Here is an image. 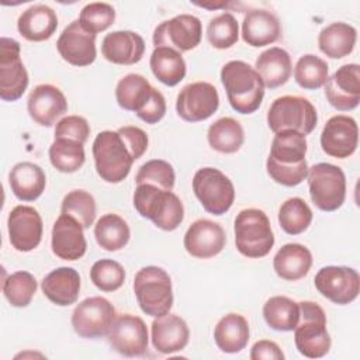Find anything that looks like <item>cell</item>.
<instances>
[{"label":"cell","instance_id":"38","mask_svg":"<svg viewBox=\"0 0 360 360\" xmlns=\"http://www.w3.org/2000/svg\"><path fill=\"white\" fill-rule=\"evenodd\" d=\"M266 323L278 332H291L300 319V305L285 295L270 297L263 305Z\"/></svg>","mask_w":360,"mask_h":360},{"label":"cell","instance_id":"42","mask_svg":"<svg viewBox=\"0 0 360 360\" xmlns=\"http://www.w3.org/2000/svg\"><path fill=\"white\" fill-rule=\"evenodd\" d=\"M37 291L35 277L24 270L10 274L3 283V294L6 300L17 308L27 307Z\"/></svg>","mask_w":360,"mask_h":360},{"label":"cell","instance_id":"44","mask_svg":"<svg viewBox=\"0 0 360 360\" xmlns=\"http://www.w3.org/2000/svg\"><path fill=\"white\" fill-rule=\"evenodd\" d=\"M239 38V25L231 13H221L210 20L207 27V39L217 49H228Z\"/></svg>","mask_w":360,"mask_h":360},{"label":"cell","instance_id":"34","mask_svg":"<svg viewBox=\"0 0 360 360\" xmlns=\"http://www.w3.org/2000/svg\"><path fill=\"white\" fill-rule=\"evenodd\" d=\"M357 39L353 25L342 21L332 22L322 28L318 35V46L323 55L332 59H342L352 53Z\"/></svg>","mask_w":360,"mask_h":360},{"label":"cell","instance_id":"24","mask_svg":"<svg viewBox=\"0 0 360 360\" xmlns=\"http://www.w3.org/2000/svg\"><path fill=\"white\" fill-rule=\"evenodd\" d=\"M152 345L162 354L183 350L190 339V330L183 318L176 314L158 316L150 326Z\"/></svg>","mask_w":360,"mask_h":360},{"label":"cell","instance_id":"40","mask_svg":"<svg viewBox=\"0 0 360 360\" xmlns=\"http://www.w3.org/2000/svg\"><path fill=\"white\" fill-rule=\"evenodd\" d=\"M312 222L309 205L300 197L285 200L278 210V224L288 235H300L308 229Z\"/></svg>","mask_w":360,"mask_h":360},{"label":"cell","instance_id":"48","mask_svg":"<svg viewBox=\"0 0 360 360\" xmlns=\"http://www.w3.org/2000/svg\"><path fill=\"white\" fill-rule=\"evenodd\" d=\"M90 135V125L84 117L68 115L58 121L55 127V139L63 138L83 143Z\"/></svg>","mask_w":360,"mask_h":360},{"label":"cell","instance_id":"46","mask_svg":"<svg viewBox=\"0 0 360 360\" xmlns=\"http://www.w3.org/2000/svg\"><path fill=\"white\" fill-rule=\"evenodd\" d=\"M174 180L176 174L173 166L162 159H152L143 163L135 177L136 184H152L169 191L173 190Z\"/></svg>","mask_w":360,"mask_h":360},{"label":"cell","instance_id":"9","mask_svg":"<svg viewBox=\"0 0 360 360\" xmlns=\"http://www.w3.org/2000/svg\"><path fill=\"white\" fill-rule=\"evenodd\" d=\"M309 195L315 207L330 212L340 208L346 198V176L332 163H316L308 167Z\"/></svg>","mask_w":360,"mask_h":360},{"label":"cell","instance_id":"16","mask_svg":"<svg viewBox=\"0 0 360 360\" xmlns=\"http://www.w3.org/2000/svg\"><path fill=\"white\" fill-rule=\"evenodd\" d=\"M148 328L142 318L132 314H121L115 316L107 340L112 350L125 356H142L148 349Z\"/></svg>","mask_w":360,"mask_h":360},{"label":"cell","instance_id":"20","mask_svg":"<svg viewBox=\"0 0 360 360\" xmlns=\"http://www.w3.org/2000/svg\"><path fill=\"white\" fill-rule=\"evenodd\" d=\"M56 49L63 60L73 66H89L96 60V34L82 27L79 20L72 21L56 41Z\"/></svg>","mask_w":360,"mask_h":360},{"label":"cell","instance_id":"11","mask_svg":"<svg viewBox=\"0 0 360 360\" xmlns=\"http://www.w3.org/2000/svg\"><path fill=\"white\" fill-rule=\"evenodd\" d=\"M115 316V308L107 298L89 297L76 305L72 326L80 338L97 339L107 336Z\"/></svg>","mask_w":360,"mask_h":360},{"label":"cell","instance_id":"32","mask_svg":"<svg viewBox=\"0 0 360 360\" xmlns=\"http://www.w3.org/2000/svg\"><path fill=\"white\" fill-rule=\"evenodd\" d=\"M214 340L218 349L224 353H239L249 342V323L240 314H226L222 316L215 329Z\"/></svg>","mask_w":360,"mask_h":360},{"label":"cell","instance_id":"39","mask_svg":"<svg viewBox=\"0 0 360 360\" xmlns=\"http://www.w3.org/2000/svg\"><path fill=\"white\" fill-rule=\"evenodd\" d=\"M52 166L62 173L77 172L86 160L83 143L70 139H55L48 150Z\"/></svg>","mask_w":360,"mask_h":360},{"label":"cell","instance_id":"43","mask_svg":"<svg viewBox=\"0 0 360 360\" xmlns=\"http://www.w3.org/2000/svg\"><path fill=\"white\" fill-rule=\"evenodd\" d=\"M60 211L77 219L84 229L90 228L96 218L94 197L86 190H72L63 197Z\"/></svg>","mask_w":360,"mask_h":360},{"label":"cell","instance_id":"50","mask_svg":"<svg viewBox=\"0 0 360 360\" xmlns=\"http://www.w3.org/2000/svg\"><path fill=\"white\" fill-rule=\"evenodd\" d=\"M250 359L252 360H283L284 359V353L281 352L280 346L273 342V340H267V339H262L257 340L252 349H250Z\"/></svg>","mask_w":360,"mask_h":360},{"label":"cell","instance_id":"19","mask_svg":"<svg viewBox=\"0 0 360 360\" xmlns=\"http://www.w3.org/2000/svg\"><path fill=\"white\" fill-rule=\"evenodd\" d=\"M325 86V97L339 111L354 110L360 103V66L346 63L340 66Z\"/></svg>","mask_w":360,"mask_h":360},{"label":"cell","instance_id":"27","mask_svg":"<svg viewBox=\"0 0 360 360\" xmlns=\"http://www.w3.org/2000/svg\"><path fill=\"white\" fill-rule=\"evenodd\" d=\"M41 288L51 302L59 307H69L79 297L80 276L73 267H58L44 277Z\"/></svg>","mask_w":360,"mask_h":360},{"label":"cell","instance_id":"22","mask_svg":"<svg viewBox=\"0 0 360 360\" xmlns=\"http://www.w3.org/2000/svg\"><path fill=\"white\" fill-rule=\"evenodd\" d=\"M82 224L70 215L60 214L52 226L51 248L56 257L62 260H77L84 256L87 243Z\"/></svg>","mask_w":360,"mask_h":360},{"label":"cell","instance_id":"10","mask_svg":"<svg viewBox=\"0 0 360 360\" xmlns=\"http://www.w3.org/2000/svg\"><path fill=\"white\" fill-rule=\"evenodd\" d=\"M193 191L202 208L214 215H222L235 201V187L228 176L215 167L198 169L193 177Z\"/></svg>","mask_w":360,"mask_h":360},{"label":"cell","instance_id":"29","mask_svg":"<svg viewBox=\"0 0 360 360\" xmlns=\"http://www.w3.org/2000/svg\"><path fill=\"white\" fill-rule=\"evenodd\" d=\"M8 184L20 201H35L45 190L46 177L38 165L20 162L10 170Z\"/></svg>","mask_w":360,"mask_h":360},{"label":"cell","instance_id":"15","mask_svg":"<svg viewBox=\"0 0 360 360\" xmlns=\"http://www.w3.org/2000/svg\"><path fill=\"white\" fill-rule=\"evenodd\" d=\"M219 107V94L208 82L186 84L177 94L176 111L187 122H200L210 118Z\"/></svg>","mask_w":360,"mask_h":360},{"label":"cell","instance_id":"30","mask_svg":"<svg viewBox=\"0 0 360 360\" xmlns=\"http://www.w3.org/2000/svg\"><path fill=\"white\" fill-rule=\"evenodd\" d=\"M312 266L309 249L301 243H285L273 259L276 274L287 281H297L305 277Z\"/></svg>","mask_w":360,"mask_h":360},{"label":"cell","instance_id":"49","mask_svg":"<svg viewBox=\"0 0 360 360\" xmlns=\"http://www.w3.org/2000/svg\"><path fill=\"white\" fill-rule=\"evenodd\" d=\"M165 114H166V100L163 94L156 89L150 101L146 104L142 112L138 114V118H141L146 124H156L165 117Z\"/></svg>","mask_w":360,"mask_h":360},{"label":"cell","instance_id":"28","mask_svg":"<svg viewBox=\"0 0 360 360\" xmlns=\"http://www.w3.org/2000/svg\"><path fill=\"white\" fill-rule=\"evenodd\" d=\"M58 27L56 13L46 4H34L21 13L17 30L22 38L31 42L49 39Z\"/></svg>","mask_w":360,"mask_h":360},{"label":"cell","instance_id":"47","mask_svg":"<svg viewBox=\"0 0 360 360\" xmlns=\"http://www.w3.org/2000/svg\"><path fill=\"white\" fill-rule=\"evenodd\" d=\"M115 21V10L108 3H89L86 4L79 15V22L89 32L97 34L105 31Z\"/></svg>","mask_w":360,"mask_h":360},{"label":"cell","instance_id":"23","mask_svg":"<svg viewBox=\"0 0 360 360\" xmlns=\"http://www.w3.org/2000/svg\"><path fill=\"white\" fill-rule=\"evenodd\" d=\"M27 108L30 117L42 127H52L68 111V101L59 87L38 84L28 96Z\"/></svg>","mask_w":360,"mask_h":360},{"label":"cell","instance_id":"45","mask_svg":"<svg viewBox=\"0 0 360 360\" xmlns=\"http://www.w3.org/2000/svg\"><path fill=\"white\" fill-rule=\"evenodd\" d=\"M91 283L104 292L117 291L125 281L124 267L112 259L97 260L90 269Z\"/></svg>","mask_w":360,"mask_h":360},{"label":"cell","instance_id":"35","mask_svg":"<svg viewBox=\"0 0 360 360\" xmlns=\"http://www.w3.org/2000/svg\"><path fill=\"white\" fill-rule=\"evenodd\" d=\"M149 66L153 76L170 87L179 84L187 72L181 53L167 46H158L153 49Z\"/></svg>","mask_w":360,"mask_h":360},{"label":"cell","instance_id":"25","mask_svg":"<svg viewBox=\"0 0 360 360\" xmlns=\"http://www.w3.org/2000/svg\"><path fill=\"white\" fill-rule=\"evenodd\" d=\"M101 53L111 63L135 65L145 53V41L134 31H112L103 38Z\"/></svg>","mask_w":360,"mask_h":360},{"label":"cell","instance_id":"1","mask_svg":"<svg viewBox=\"0 0 360 360\" xmlns=\"http://www.w3.org/2000/svg\"><path fill=\"white\" fill-rule=\"evenodd\" d=\"M146 149L148 135L139 127L124 125L117 131H101L93 142L96 172L107 183H121Z\"/></svg>","mask_w":360,"mask_h":360},{"label":"cell","instance_id":"21","mask_svg":"<svg viewBox=\"0 0 360 360\" xmlns=\"http://www.w3.org/2000/svg\"><path fill=\"white\" fill-rule=\"evenodd\" d=\"M226 235L224 228L211 219L194 221L184 233V249L197 259H210L217 256L225 248Z\"/></svg>","mask_w":360,"mask_h":360},{"label":"cell","instance_id":"33","mask_svg":"<svg viewBox=\"0 0 360 360\" xmlns=\"http://www.w3.org/2000/svg\"><path fill=\"white\" fill-rule=\"evenodd\" d=\"M155 90L156 89L150 86L148 79L142 75L129 73L117 83L115 98L121 108L134 111L138 115L150 101Z\"/></svg>","mask_w":360,"mask_h":360},{"label":"cell","instance_id":"26","mask_svg":"<svg viewBox=\"0 0 360 360\" xmlns=\"http://www.w3.org/2000/svg\"><path fill=\"white\" fill-rule=\"evenodd\" d=\"M281 35V24L276 14L266 8L249 10L242 21V39L253 46L260 48L276 42Z\"/></svg>","mask_w":360,"mask_h":360},{"label":"cell","instance_id":"37","mask_svg":"<svg viewBox=\"0 0 360 360\" xmlns=\"http://www.w3.org/2000/svg\"><path fill=\"white\" fill-rule=\"evenodd\" d=\"M131 236L127 221L117 214H105L94 225L97 245L107 252H117L127 246Z\"/></svg>","mask_w":360,"mask_h":360},{"label":"cell","instance_id":"14","mask_svg":"<svg viewBox=\"0 0 360 360\" xmlns=\"http://www.w3.org/2000/svg\"><path fill=\"white\" fill-rule=\"evenodd\" d=\"M315 288L338 305L353 302L360 292V276L347 266H325L315 274Z\"/></svg>","mask_w":360,"mask_h":360},{"label":"cell","instance_id":"5","mask_svg":"<svg viewBox=\"0 0 360 360\" xmlns=\"http://www.w3.org/2000/svg\"><path fill=\"white\" fill-rule=\"evenodd\" d=\"M233 229L236 249L246 257H264L274 245L270 219L266 212L259 208H245L239 211L235 218Z\"/></svg>","mask_w":360,"mask_h":360},{"label":"cell","instance_id":"13","mask_svg":"<svg viewBox=\"0 0 360 360\" xmlns=\"http://www.w3.org/2000/svg\"><path fill=\"white\" fill-rule=\"evenodd\" d=\"M18 41L7 37L0 39V98L18 100L28 87V73L20 56Z\"/></svg>","mask_w":360,"mask_h":360},{"label":"cell","instance_id":"2","mask_svg":"<svg viewBox=\"0 0 360 360\" xmlns=\"http://www.w3.org/2000/svg\"><path fill=\"white\" fill-rule=\"evenodd\" d=\"M305 153V135L291 129L277 132L271 141L270 153L266 162L269 176L281 186H298L308 174Z\"/></svg>","mask_w":360,"mask_h":360},{"label":"cell","instance_id":"7","mask_svg":"<svg viewBox=\"0 0 360 360\" xmlns=\"http://www.w3.org/2000/svg\"><path fill=\"white\" fill-rule=\"evenodd\" d=\"M134 292L139 308L146 315L158 318L170 312L173 305L172 280L162 267L146 266L138 270L134 278Z\"/></svg>","mask_w":360,"mask_h":360},{"label":"cell","instance_id":"17","mask_svg":"<svg viewBox=\"0 0 360 360\" xmlns=\"http://www.w3.org/2000/svg\"><path fill=\"white\" fill-rule=\"evenodd\" d=\"M359 143V127L354 118L343 114L330 117L321 134L322 150L338 159L352 156Z\"/></svg>","mask_w":360,"mask_h":360},{"label":"cell","instance_id":"36","mask_svg":"<svg viewBox=\"0 0 360 360\" xmlns=\"http://www.w3.org/2000/svg\"><path fill=\"white\" fill-rule=\"evenodd\" d=\"M210 146L219 153H235L245 141V132L239 121L232 117H222L210 125L207 131Z\"/></svg>","mask_w":360,"mask_h":360},{"label":"cell","instance_id":"41","mask_svg":"<svg viewBox=\"0 0 360 360\" xmlns=\"http://www.w3.org/2000/svg\"><path fill=\"white\" fill-rule=\"evenodd\" d=\"M328 63L312 53L302 55L294 66V79L305 90L321 89L328 80Z\"/></svg>","mask_w":360,"mask_h":360},{"label":"cell","instance_id":"12","mask_svg":"<svg viewBox=\"0 0 360 360\" xmlns=\"http://www.w3.org/2000/svg\"><path fill=\"white\" fill-rule=\"evenodd\" d=\"M202 25L198 17L179 14L160 22L153 31V45L167 46L177 52H187L197 48L201 42Z\"/></svg>","mask_w":360,"mask_h":360},{"label":"cell","instance_id":"3","mask_svg":"<svg viewBox=\"0 0 360 360\" xmlns=\"http://www.w3.org/2000/svg\"><path fill=\"white\" fill-rule=\"evenodd\" d=\"M221 82L231 107L239 114L259 110L264 97V83L260 75L243 60H229L221 69Z\"/></svg>","mask_w":360,"mask_h":360},{"label":"cell","instance_id":"18","mask_svg":"<svg viewBox=\"0 0 360 360\" xmlns=\"http://www.w3.org/2000/svg\"><path fill=\"white\" fill-rule=\"evenodd\" d=\"M7 229L11 246L18 252H30L41 243L42 218L34 207L17 205L8 214Z\"/></svg>","mask_w":360,"mask_h":360},{"label":"cell","instance_id":"8","mask_svg":"<svg viewBox=\"0 0 360 360\" xmlns=\"http://www.w3.org/2000/svg\"><path fill=\"white\" fill-rule=\"evenodd\" d=\"M316 122L318 114L314 104L301 96H281L267 111V125L274 134L291 129L307 136L315 129Z\"/></svg>","mask_w":360,"mask_h":360},{"label":"cell","instance_id":"31","mask_svg":"<svg viewBox=\"0 0 360 360\" xmlns=\"http://www.w3.org/2000/svg\"><path fill=\"white\" fill-rule=\"evenodd\" d=\"M255 69L260 75L264 87L277 89L285 84L291 76L292 65L290 53L283 48L271 46L257 56Z\"/></svg>","mask_w":360,"mask_h":360},{"label":"cell","instance_id":"4","mask_svg":"<svg viewBox=\"0 0 360 360\" xmlns=\"http://www.w3.org/2000/svg\"><path fill=\"white\" fill-rule=\"evenodd\" d=\"M132 201L141 217L163 231L177 229L184 219L183 202L173 191L152 184H136Z\"/></svg>","mask_w":360,"mask_h":360},{"label":"cell","instance_id":"6","mask_svg":"<svg viewBox=\"0 0 360 360\" xmlns=\"http://www.w3.org/2000/svg\"><path fill=\"white\" fill-rule=\"evenodd\" d=\"M300 319L294 328L297 350L308 359H319L329 353L332 340L326 329V315L314 301H301Z\"/></svg>","mask_w":360,"mask_h":360}]
</instances>
